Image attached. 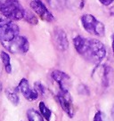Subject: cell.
I'll list each match as a JSON object with an SVG mask.
<instances>
[{
	"instance_id": "1",
	"label": "cell",
	"mask_w": 114,
	"mask_h": 121,
	"mask_svg": "<svg viewBox=\"0 0 114 121\" xmlns=\"http://www.w3.org/2000/svg\"><path fill=\"white\" fill-rule=\"evenodd\" d=\"M73 45L77 52L93 64L99 65L106 57V48L98 39L77 36L73 38Z\"/></svg>"
},
{
	"instance_id": "2",
	"label": "cell",
	"mask_w": 114,
	"mask_h": 121,
	"mask_svg": "<svg viewBox=\"0 0 114 121\" xmlns=\"http://www.w3.org/2000/svg\"><path fill=\"white\" fill-rule=\"evenodd\" d=\"M0 13L16 22L24 19L25 10L19 0H0Z\"/></svg>"
},
{
	"instance_id": "3",
	"label": "cell",
	"mask_w": 114,
	"mask_h": 121,
	"mask_svg": "<svg viewBox=\"0 0 114 121\" xmlns=\"http://www.w3.org/2000/svg\"><path fill=\"white\" fill-rule=\"evenodd\" d=\"M20 35V29L13 21L0 13V43H8Z\"/></svg>"
},
{
	"instance_id": "4",
	"label": "cell",
	"mask_w": 114,
	"mask_h": 121,
	"mask_svg": "<svg viewBox=\"0 0 114 121\" xmlns=\"http://www.w3.org/2000/svg\"><path fill=\"white\" fill-rule=\"evenodd\" d=\"M81 24L88 33L97 37H103L105 35V26L103 22L92 14H84L81 17Z\"/></svg>"
},
{
	"instance_id": "5",
	"label": "cell",
	"mask_w": 114,
	"mask_h": 121,
	"mask_svg": "<svg viewBox=\"0 0 114 121\" xmlns=\"http://www.w3.org/2000/svg\"><path fill=\"white\" fill-rule=\"evenodd\" d=\"M6 51L13 54H23L26 53L30 49V43L27 38L19 35L13 41L1 44Z\"/></svg>"
},
{
	"instance_id": "6",
	"label": "cell",
	"mask_w": 114,
	"mask_h": 121,
	"mask_svg": "<svg viewBox=\"0 0 114 121\" xmlns=\"http://www.w3.org/2000/svg\"><path fill=\"white\" fill-rule=\"evenodd\" d=\"M30 6L43 21L51 22L54 20V17L52 14V13L46 8V6L41 0H32L30 4Z\"/></svg>"
},
{
	"instance_id": "7",
	"label": "cell",
	"mask_w": 114,
	"mask_h": 121,
	"mask_svg": "<svg viewBox=\"0 0 114 121\" xmlns=\"http://www.w3.org/2000/svg\"><path fill=\"white\" fill-rule=\"evenodd\" d=\"M57 100L65 113L70 118H72L75 115V109L73 107L72 99L70 95V92L60 91L59 94L57 95Z\"/></svg>"
},
{
	"instance_id": "8",
	"label": "cell",
	"mask_w": 114,
	"mask_h": 121,
	"mask_svg": "<svg viewBox=\"0 0 114 121\" xmlns=\"http://www.w3.org/2000/svg\"><path fill=\"white\" fill-rule=\"evenodd\" d=\"M53 41L57 49L64 52L69 47V40L65 31L61 28H55L53 32Z\"/></svg>"
},
{
	"instance_id": "9",
	"label": "cell",
	"mask_w": 114,
	"mask_h": 121,
	"mask_svg": "<svg viewBox=\"0 0 114 121\" xmlns=\"http://www.w3.org/2000/svg\"><path fill=\"white\" fill-rule=\"evenodd\" d=\"M51 77L60 87V91L70 92V87L71 85V80L68 74L61 70H53L51 74Z\"/></svg>"
},
{
	"instance_id": "10",
	"label": "cell",
	"mask_w": 114,
	"mask_h": 121,
	"mask_svg": "<svg viewBox=\"0 0 114 121\" xmlns=\"http://www.w3.org/2000/svg\"><path fill=\"white\" fill-rule=\"evenodd\" d=\"M18 90L22 93V95L30 102H34L38 98V94L36 92V90L31 89L30 86L29 81L26 78H22L18 85Z\"/></svg>"
},
{
	"instance_id": "11",
	"label": "cell",
	"mask_w": 114,
	"mask_h": 121,
	"mask_svg": "<svg viewBox=\"0 0 114 121\" xmlns=\"http://www.w3.org/2000/svg\"><path fill=\"white\" fill-rule=\"evenodd\" d=\"M99 76H100L99 78H100L103 86L107 87L110 86L111 79L113 78V70L109 66H103L102 67Z\"/></svg>"
},
{
	"instance_id": "12",
	"label": "cell",
	"mask_w": 114,
	"mask_h": 121,
	"mask_svg": "<svg viewBox=\"0 0 114 121\" xmlns=\"http://www.w3.org/2000/svg\"><path fill=\"white\" fill-rule=\"evenodd\" d=\"M0 57H1V60L3 62V65L4 67V70L7 74H11L12 73V64H11V58L9 53H6L5 51H2L0 53Z\"/></svg>"
},
{
	"instance_id": "13",
	"label": "cell",
	"mask_w": 114,
	"mask_h": 121,
	"mask_svg": "<svg viewBox=\"0 0 114 121\" xmlns=\"http://www.w3.org/2000/svg\"><path fill=\"white\" fill-rule=\"evenodd\" d=\"M4 93H5V95L7 97L8 101L11 102L13 105H18V103L20 102V99L19 96H18V94H17V91L13 89V88H6L5 91H4Z\"/></svg>"
},
{
	"instance_id": "14",
	"label": "cell",
	"mask_w": 114,
	"mask_h": 121,
	"mask_svg": "<svg viewBox=\"0 0 114 121\" xmlns=\"http://www.w3.org/2000/svg\"><path fill=\"white\" fill-rule=\"evenodd\" d=\"M66 6L72 11H79L84 7V0H65Z\"/></svg>"
},
{
	"instance_id": "15",
	"label": "cell",
	"mask_w": 114,
	"mask_h": 121,
	"mask_svg": "<svg viewBox=\"0 0 114 121\" xmlns=\"http://www.w3.org/2000/svg\"><path fill=\"white\" fill-rule=\"evenodd\" d=\"M38 109H39V112L41 114L43 117L46 119L47 121H50L51 117H52V111L45 104L44 102H39V105H38Z\"/></svg>"
},
{
	"instance_id": "16",
	"label": "cell",
	"mask_w": 114,
	"mask_h": 121,
	"mask_svg": "<svg viewBox=\"0 0 114 121\" xmlns=\"http://www.w3.org/2000/svg\"><path fill=\"white\" fill-rule=\"evenodd\" d=\"M27 117L29 121H44V117L40 112H38L34 109H30L27 110Z\"/></svg>"
},
{
	"instance_id": "17",
	"label": "cell",
	"mask_w": 114,
	"mask_h": 121,
	"mask_svg": "<svg viewBox=\"0 0 114 121\" xmlns=\"http://www.w3.org/2000/svg\"><path fill=\"white\" fill-rule=\"evenodd\" d=\"M47 3L51 7L56 10V11H61L62 5L60 0H47Z\"/></svg>"
},
{
	"instance_id": "18",
	"label": "cell",
	"mask_w": 114,
	"mask_h": 121,
	"mask_svg": "<svg viewBox=\"0 0 114 121\" xmlns=\"http://www.w3.org/2000/svg\"><path fill=\"white\" fill-rule=\"evenodd\" d=\"M24 19L26 20L27 22L31 24H37L38 23V19L36 18V16L34 14H32L31 13L27 12L25 10V14H24Z\"/></svg>"
},
{
	"instance_id": "19",
	"label": "cell",
	"mask_w": 114,
	"mask_h": 121,
	"mask_svg": "<svg viewBox=\"0 0 114 121\" xmlns=\"http://www.w3.org/2000/svg\"><path fill=\"white\" fill-rule=\"evenodd\" d=\"M35 90L38 95H44L46 93V88L42 85L41 82H36L35 83Z\"/></svg>"
},
{
	"instance_id": "20",
	"label": "cell",
	"mask_w": 114,
	"mask_h": 121,
	"mask_svg": "<svg viewBox=\"0 0 114 121\" xmlns=\"http://www.w3.org/2000/svg\"><path fill=\"white\" fill-rule=\"evenodd\" d=\"M78 92H79V94L82 95H89V89L88 88L87 86H85L83 84H81L78 87Z\"/></svg>"
},
{
	"instance_id": "21",
	"label": "cell",
	"mask_w": 114,
	"mask_h": 121,
	"mask_svg": "<svg viewBox=\"0 0 114 121\" xmlns=\"http://www.w3.org/2000/svg\"><path fill=\"white\" fill-rule=\"evenodd\" d=\"M94 121H104L103 120V113L101 111H97L94 116Z\"/></svg>"
},
{
	"instance_id": "22",
	"label": "cell",
	"mask_w": 114,
	"mask_h": 121,
	"mask_svg": "<svg viewBox=\"0 0 114 121\" xmlns=\"http://www.w3.org/2000/svg\"><path fill=\"white\" fill-rule=\"evenodd\" d=\"M100 1V3L103 5H105V6H108V5H110V4H112L114 2V0H99Z\"/></svg>"
},
{
	"instance_id": "23",
	"label": "cell",
	"mask_w": 114,
	"mask_h": 121,
	"mask_svg": "<svg viewBox=\"0 0 114 121\" xmlns=\"http://www.w3.org/2000/svg\"><path fill=\"white\" fill-rule=\"evenodd\" d=\"M111 48H112V53L114 55V33L111 36Z\"/></svg>"
},
{
	"instance_id": "24",
	"label": "cell",
	"mask_w": 114,
	"mask_h": 121,
	"mask_svg": "<svg viewBox=\"0 0 114 121\" xmlns=\"http://www.w3.org/2000/svg\"><path fill=\"white\" fill-rule=\"evenodd\" d=\"M111 117H112V118H113V120H114V105L112 106V108H111Z\"/></svg>"
},
{
	"instance_id": "25",
	"label": "cell",
	"mask_w": 114,
	"mask_h": 121,
	"mask_svg": "<svg viewBox=\"0 0 114 121\" xmlns=\"http://www.w3.org/2000/svg\"><path fill=\"white\" fill-rule=\"evenodd\" d=\"M2 90H3V87H2V84H1V82H0V94H1Z\"/></svg>"
}]
</instances>
